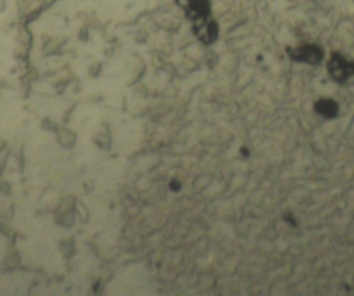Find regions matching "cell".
Segmentation results:
<instances>
[{"label": "cell", "mask_w": 354, "mask_h": 296, "mask_svg": "<svg viewBox=\"0 0 354 296\" xmlns=\"http://www.w3.org/2000/svg\"><path fill=\"white\" fill-rule=\"evenodd\" d=\"M328 72L336 82H347L354 76V61L343 55L342 53H332L328 61Z\"/></svg>", "instance_id": "obj_2"}, {"label": "cell", "mask_w": 354, "mask_h": 296, "mask_svg": "<svg viewBox=\"0 0 354 296\" xmlns=\"http://www.w3.org/2000/svg\"><path fill=\"white\" fill-rule=\"evenodd\" d=\"M187 18L192 21V30L196 37L210 44L217 39L218 28L210 17V0H176Z\"/></svg>", "instance_id": "obj_1"}, {"label": "cell", "mask_w": 354, "mask_h": 296, "mask_svg": "<svg viewBox=\"0 0 354 296\" xmlns=\"http://www.w3.org/2000/svg\"><path fill=\"white\" fill-rule=\"evenodd\" d=\"M315 109L321 113V115H325V116H335L337 113V105L335 101L332 100H322V101H318L315 104Z\"/></svg>", "instance_id": "obj_4"}, {"label": "cell", "mask_w": 354, "mask_h": 296, "mask_svg": "<svg viewBox=\"0 0 354 296\" xmlns=\"http://www.w3.org/2000/svg\"><path fill=\"white\" fill-rule=\"evenodd\" d=\"M288 55L299 62H306L310 65L319 64L324 58V50L318 44H300L296 47H286Z\"/></svg>", "instance_id": "obj_3"}]
</instances>
